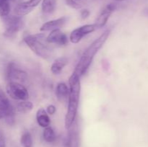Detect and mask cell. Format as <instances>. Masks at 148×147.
I'll list each match as a JSON object with an SVG mask.
<instances>
[{"label": "cell", "instance_id": "6da1fadb", "mask_svg": "<svg viewBox=\"0 0 148 147\" xmlns=\"http://www.w3.org/2000/svg\"><path fill=\"white\" fill-rule=\"evenodd\" d=\"M69 86L68 107L64 120L66 129H69L76 120L80 96V77L76 74L72 73L69 79Z\"/></svg>", "mask_w": 148, "mask_h": 147}, {"label": "cell", "instance_id": "7a4b0ae2", "mask_svg": "<svg viewBox=\"0 0 148 147\" xmlns=\"http://www.w3.org/2000/svg\"><path fill=\"white\" fill-rule=\"evenodd\" d=\"M111 33V30H106L99 36L97 39H95L89 46L84 51L79 59V62L77 64L73 73L81 78L83 76L90 68V66L92 63L94 57L96 53L99 51L100 49L103 46L104 43L108 38Z\"/></svg>", "mask_w": 148, "mask_h": 147}, {"label": "cell", "instance_id": "3957f363", "mask_svg": "<svg viewBox=\"0 0 148 147\" xmlns=\"http://www.w3.org/2000/svg\"><path fill=\"white\" fill-rule=\"evenodd\" d=\"M23 40L32 51L39 57L46 60L52 57L53 48L46 40V36L44 33L27 35L24 37Z\"/></svg>", "mask_w": 148, "mask_h": 147}, {"label": "cell", "instance_id": "277c9868", "mask_svg": "<svg viewBox=\"0 0 148 147\" xmlns=\"http://www.w3.org/2000/svg\"><path fill=\"white\" fill-rule=\"evenodd\" d=\"M4 26V35L7 37H14L24 26V20L20 16L8 15L2 17Z\"/></svg>", "mask_w": 148, "mask_h": 147}, {"label": "cell", "instance_id": "5b68a950", "mask_svg": "<svg viewBox=\"0 0 148 147\" xmlns=\"http://www.w3.org/2000/svg\"><path fill=\"white\" fill-rule=\"evenodd\" d=\"M7 93L14 100L25 101L29 98V93L25 86L19 82H8L6 86Z\"/></svg>", "mask_w": 148, "mask_h": 147}, {"label": "cell", "instance_id": "8992f818", "mask_svg": "<svg viewBox=\"0 0 148 147\" xmlns=\"http://www.w3.org/2000/svg\"><path fill=\"white\" fill-rule=\"evenodd\" d=\"M6 79L8 82H16L24 84L27 80V74L14 62H10L6 68Z\"/></svg>", "mask_w": 148, "mask_h": 147}, {"label": "cell", "instance_id": "52a82bcc", "mask_svg": "<svg viewBox=\"0 0 148 147\" xmlns=\"http://www.w3.org/2000/svg\"><path fill=\"white\" fill-rule=\"evenodd\" d=\"M96 30V27L94 24H85L81 27L75 29L69 35V40L72 43H78L85 35L92 33Z\"/></svg>", "mask_w": 148, "mask_h": 147}, {"label": "cell", "instance_id": "ba28073f", "mask_svg": "<svg viewBox=\"0 0 148 147\" xmlns=\"http://www.w3.org/2000/svg\"><path fill=\"white\" fill-rule=\"evenodd\" d=\"M46 40L50 44H55L58 46H64L68 44L69 38L65 33L61 31L60 29H56L51 31L48 36H46Z\"/></svg>", "mask_w": 148, "mask_h": 147}, {"label": "cell", "instance_id": "9c48e42d", "mask_svg": "<svg viewBox=\"0 0 148 147\" xmlns=\"http://www.w3.org/2000/svg\"><path fill=\"white\" fill-rule=\"evenodd\" d=\"M116 9V4H114V3H110L104 7L103 10L100 13L95 22L94 23L96 29L101 28L106 25L110 16L115 11Z\"/></svg>", "mask_w": 148, "mask_h": 147}, {"label": "cell", "instance_id": "30bf717a", "mask_svg": "<svg viewBox=\"0 0 148 147\" xmlns=\"http://www.w3.org/2000/svg\"><path fill=\"white\" fill-rule=\"evenodd\" d=\"M67 130V136L65 141L66 147H79V131L75 122Z\"/></svg>", "mask_w": 148, "mask_h": 147}, {"label": "cell", "instance_id": "8fae6325", "mask_svg": "<svg viewBox=\"0 0 148 147\" xmlns=\"http://www.w3.org/2000/svg\"><path fill=\"white\" fill-rule=\"evenodd\" d=\"M67 20V17H62L60 18L56 19V20L46 22L40 27V30L41 32H47L52 31V30H56V29H60L61 27H62L66 24Z\"/></svg>", "mask_w": 148, "mask_h": 147}, {"label": "cell", "instance_id": "7c38bea8", "mask_svg": "<svg viewBox=\"0 0 148 147\" xmlns=\"http://www.w3.org/2000/svg\"><path fill=\"white\" fill-rule=\"evenodd\" d=\"M55 93H56V98L59 102L62 103H66L68 102L69 89L64 82H59L56 85Z\"/></svg>", "mask_w": 148, "mask_h": 147}, {"label": "cell", "instance_id": "4fadbf2b", "mask_svg": "<svg viewBox=\"0 0 148 147\" xmlns=\"http://www.w3.org/2000/svg\"><path fill=\"white\" fill-rule=\"evenodd\" d=\"M36 120L38 124L42 128H46L51 124V120L49 115L43 108H40L36 112Z\"/></svg>", "mask_w": 148, "mask_h": 147}, {"label": "cell", "instance_id": "5bb4252c", "mask_svg": "<svg viewBox=\"0 0 148 147\" xmlns=\"http://www.w3.org/2000/svg\"><path fill=\"white\" fill-rule=\"evenodd\" d=\"M35 8L32 7L30 4H28L27 1H23L16 5L14 9V13L15 15L23 17V16L27 15L29 13L31 12Z\"/></svg>", "mask_w": 148, "mask_h": 147}, {"label": "cell", "instance_id": "9a60e30c", "mask_svg": "<svg viewBox=\"0 0 148 147\" xmlns=\"http://www.w3.org/2000/svg\"><path fill=\"white\" fill-rule=\"evenodd\" d=\"M67 64L68 59L66 57H59L53 62L51 66V71L53 74H59Z\"/></svg>", "mask_w": 148, "mask_h": 147}, {"label": "cell", "instance_id": "2e32d148", "mask_svg": "<svg viewBox=\"0 0 148 147\" xmlns=\"http://www.w3.org/2000/svg\"><path fill=\"white\" fill-rule=\"evenodd\" d=\"M56 0H42L41 10L44 14H51L56 10Z\"/></svg>", "mask_w": 148, "mask_h": 147}, {"label": "cell", "instance_id": "e0dca14e", "mask_svg": "<svg viewBox=\"0 0 148 147\" xmlns=\"http://www.w3.org/2000/svg\"><path fill=\"white\" fill-rule=\"evenodd\" d=\"M33 105L30 101H20V102H18L16 105V107L14 108V110H16L19 113L25 114L30 112L33 110Z\"/></svg>", "mask_w": 148, "mask_h": 147}, {"label": "cell", "instance_id": "ac0fdd59", "mask_svg": "<svg viewBox=\"0 0 148 147\" xmlns=\"http://www.w3.org/2000/svg\"><path fill=\"white\" fill-rule=\"evenodd\" d=\"M43 138L47 143H53L56 141V135L53 128L49 126L44 128L43 131Z\"/></svg>", "mask_w": 148, "mask_h": 147}, {"label": "cell", "instance_id": "d6986e66", "mask_svg": "<svg viewBox=\"0 0 148 147\" xmlns=\"http://www.w3.org/2000/svg\"><path fill=\"white\" fill-rule=\"evenodd\" d=\"M20 144L23 147H33V138L28 131H23L20 137Z\"/></svg>", "mask_w": 148, "mask_h": 147}, {"label": "cell", "instance_id": "ffe728a7", "mask_svg": "<svg viewBox=\"0 0 148 147\" xmlns=\"http://www.w3.org/2000/svg\"><path fill=\"white\" fill-rule=\"evenodd\" d=\"M10 0H0V17H3L10 14Z\"/></svg>", "mask_w": 148, "mask_h": 147}, {"label": "cell", "instance_id": "44dd1931", "mask_svg": "<svg viewBox=\"0 0 148 147\" xmlns=\"http://www.w3.org/2000/svg\"><path fill=\"white\" fill-rule=\"evenodd\" d=\"M12 104L10 103L8 97L6 94L3 91V89L0 87V109H6V108H10Z\"/></svg>", "mask_w": 148, "mask_h": 147}, {"label": "cell", "instance_id": "7402d4cb", "mask_svg": "<svg viewBox=\"0 0 148 147\" xmlns=\"http://www.w3.org/2000/svg\"><path fill=\"white\" fill-rule=\"evenodd\" d=\"M69 7L75 10H79L86 4L87 0H65Z\"/></svg>", "mask_w": 148, "mask_h": 147}, {"label": "cell", "instance_id": "603a6c76", "mask_svg": "<svg viewBox=\"0 0 148 147\" xmlns=\"http://www.w3.org/2000/svg\"><path fill=\"white\" fill-rule=\"evenodd\" d=\"M46 112L48 113V115H53L55 112H56V108L53 105H49V106L46 108Z\"/></svg>", "mask_w": 148, "mask_h": 147}, {"label": "cell", "instance_id": "cb8c5ba5", "mask_svg": "<svg viewBox=\"0 0 148 147\" xmlns=\"http://www.w3.org/2000/svg\"><path fill=\"white\" fill-rule=\"evenodd\" d=\"M90 14V12L89 10H87V9H84V10H82L80 12V15L82 20H85L86 18H88V17H89Z\"/></svg>", "mask_w": 148, "mask_h": 147}, {"label": "cell", "instance_id": "d4e9b609", "mask_svg": "<svg viewBox=\"0 0 148 147\" xmlns=\"http://www.w3.org/2000/svg\"><path fill=\"white\" fill-rule=\"evenodd\" d=\"M6 146V142H5V138L0 130V147H5Z\"/></svg>", "mask_w": 148, "mask_h": 147}, {"label": "cell", "instance_id": "484cf974", "mask_svg": "<svg viewBox=\"0 0 148 147\" xmlns=\"http://www.w3.org/2000/svg\"><path fill=\"white\" fill-rule=\"evenodd\" d=\"M42 0H29V1H27V2H28V4H30L32 7L35 8V7H37V6L38 5L39 3Z\"/></svg>", "mask_w": 148, "mask_h": 147}, {"label": "cell", "instance_id": "4316f807", "mask_svg": "<svg viewBox=\"0 0 148 147\" xmlns=\"http://www.w3.org/2000/svg\"><path fill=\"white\" fill-rule=\"evenodd\" d=\"M114 1H126V0H114Z\"/></svg>", "mask_w": 148, "mask_h": 147}, {"label": "cell", "instance_id": "83f0119b", "mask_svg": "<svg viewBox=\"0 0 148 147\" xmlns=\"http://www.w3.org/2000/svg\"></svg>", "mask_w": 148, "mask_h": 147}]
</instances>
